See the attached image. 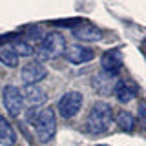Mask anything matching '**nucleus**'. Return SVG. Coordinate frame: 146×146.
Returning a JSON list of instances; mask_svg holds the SVG:
<instances>
[{
  "label": "nucleus",
  "mask_w": 146,
  "mask_h": 146,
  "mask_svg": "<svg viewBox=\"0 0 146 146\" xmlns=\"http://www.w3.org/2000/svg\"><path fill=\"white\" fill-rule=\"evenodd\" d=\"M121 68H122V53L119 49H110V51L102 55V58H100V71L115 77Z\"/></svg>",
  "instance_id": "0eeeda50"
},
{
  "label": "nucleus",
  "mask_w": 146,
  "mask_h": 146,
  "mask_svg": "<svg viewBox=\"0 0 146 146\" xmlns=\"http://www.w3.org/2000/svg\"><path fill=\"white\" fill-rule=\"evenodd\" d=\"M135 93H137V88L133 84H130L128 80H117L115 90H113V95L117 97L119 102H122V104L130 102V100L135 97Z\"/></svg>",
  "instance_id": "f8f14e48"
},
{
  "label": "nucleus",
  "mask_w": 146,
  "mask_h": 146,
  "mask_svg": "<svg viewBox=\"0 0 146 146\" xmlns=\"http://www.w3.org/2000/svg\"><path fill=\"white\" fill-rule=\"evenodd\" d=\"M71 31H73V36H77L82 42H97V40L102 38V31L93 24H84L79 27H73Z\"/></svg>",
  "instance_id": "9b49d317"
},
{
  "label": "nucleus",
  "mask_w": 146,
  "mask_h": 146,
  "mask_svg": "<svg viewBox=\"0 0 146 146\" xmlns=\"http://www.w3.org/2000/svg\"><path fill=\"white\" fill-rule=\"evenodd\" d=\"M139 115H141V119H143V122L146 124V102L139 104Z\"/></svg>",
  "instance_id": "f3484780"
},
{
  "label": "nucleus",
  "mask_w": 146,
  "mask_h": 146,
  "mask_svg": "<svg viewBox=\"0 0 146 146\" xmlns=\"http://www.w3.org/2000/svg\"><path fill=\"white\" fill-rule=\"evenodd\" d=\"M141 49H143V53H144V57H146V38L143 40V46H141Z\"/></svg>",
  "instance_id": "a211bd4d"
},
{
  "label": "nucleus",
  "mask_w": 146,
  "mask_h": 146,
  "mask_svg": "<svg viewBox=\"0 0 146 146\" xmlns=\"http://www.w3.org/2000/svg\"><path fill=\"white\" fill-rule=\"evenodd\" d=\"M11 48H13V51H15L18 57H31V55L35 53V48L27 42L26 38H22V33H20L18 38H15L11 42Z\"/></svg>",
  "instance_id": "4468645a"
},
{
  "label": "nucleus",
  "mask_w": 146,
  "mask_h": 146,
  "mask_svg": "<svg viewBox=\"0 0 146 146\" xmlns=\"http://www.w3.org/2000/svg\"><path fill=\"white\" fill-rule=\"evenodd\" d=\"M15 143H17L15 130L11 128V124L7 122L6 117L0 115V144L2 146H15Z\"/></svg>",
  "instance_id": "ddd939ff"
},
{
  "label": "nucleus",
  "mask_w": 146,
  "mask_h": 146,
  "mask_svg": "<svg viewBox=\"0 0 146 146\" xmlns=\"http://www.w3.org/2000/svg\"><path fill=\"white\" fill-rule=\"evenodd\" d=\"M115 121H117V126L126 133H131L135 130V117L130 111H119L115 115Z\"/></svg>",
  "instance_id": "2eb2a0df"
},
{
  "label": "nucleus",
  "mask_w": 146,
  "mask_h": 146,
  "mask_svg": "<svg viewBox=\"0 0 146 146\" xmlns=\"http://www.w3.org/2000/svg\"><path fill=\"white\" fill-rule=\"evenodd\" d=\"M22 99H24V102L33 110L35 106H40L42 102H46V91L42 88H38L36 84H31V86H26L24 91H22Z\"/></svg>",
  "instance_id": "9d476101"
},
{
  "label": "nucleus",
  "mask_w": 146,
  "mask_h": 146,
  "mask_svg": "<svg viewBox=\"0 0 146 146\" xmlns=\"http://www.w3.org/2000/svg\"><path fill=\"white\" fill-rule=\"evenodd\" d=\"M82 106V95L79 91H68L58 100V113L62 119H73Z\"/></svg>",
  "instance_id": "39448f33"
},
{
  "label": "nucleus",
  "mask_w": 146,
  "mask_h": 146,
  "mask_svg": "<svg viewBox=\"0 0 146 146\" xmlns=\"http://www.w3.org/2000/svg\"><path fill=\"white\" fill-rule=\"evenodd\" d=\"M117 77H113V75H108V73H104V71H100L97 73V75L93 77V88L97 93H102V95H111L113 93V90H115V84H117Z\"/></svg>",
  "instance_id": "1a4fd4ad"
},
{
  "label": "nucleus",
  "mask_w": 146,
  "mask_h": 146,
  "mask_svg": "<svg viewBox=\"0 0 146 146\" xmlns=\"http://www.w3.org/2000/svg\"><path fill=\"white\" fill-rule=\"evenodd\" d=\"M0 62H2L4 66H7V68H15L18 64V55L13 51L11 46L0 49Z\"/></svg>",
  "instance_id": "dca6fc26"
},
{
  "label": "nucleus",
  "mask_w": 146,
  "mask_h": 146,
  "mask_svg": "<svg viewBox=\"0 0 146 146\" xmlns=\"http://www.w3.org/2000/svg\"><path fill=\"white\" fill-rule=\"evenodd\" d=\"M64 53H66V38L58 31L48 33L35 49V55L38 57V62L40 60H55V58L62 57Z\"/></svg>",
  "instance_id": "f03ea898"
},
{
  "label": "nucleus",
  "mask_w": 146,
  "mask_h": 146,
  "mask_svg": "<svg viewBox=\"0 0 146 146\" xmlns=\"http://www.w3.org/2000/svg\"><path fill=\"white\" fill-rule=\"evenodd\" d=\"M2 100L4 106H6L7 113L11 117H18L22 113V108H24V99H22V91L13 84H7L2 91Z\"/></svg>",
  "instance_id": "20e7f679"
},
{
  "label": "nucleus",
  "mask_w": 146,
  "mask_h": 146,
  "mask_svg": "<svg viewBox=\"0 0 146 146\" xmlns=\"http://www.w3.org/2000/svg\"><path fill=\"white\" fill-rule=\"evenodd\" d=\"M113 124V111L106 102H95L91 108L88 121H86V130L93 135L106 133Z\"/></svg>",
  "instance_id": "f257e3e1"
},
{
  "label": "nucleus",
  "mask_w": 146,
  "mask_h": 146,
  "mask_svg": "<svg viewBox=\"0 0 146 146\" xmlns=\"http://www.w3.org/2000/svg\"><path fill=\"white\" fill-rule=\"evenodd\" d=\"M46 75H48V70L44 68L42 62L38 60H31L27 62L24 68H22V80H24L26 86H31V84H36V82H40L42 79H46Z\"/></svg>",
  "instance_id": "423d86ee"
},
{
  "label": "nucleus",
  "mask_w": 146,
  "mask_h": 146,
  "mask_svg": "<svg viewBox=\"0 0 146 146\" xmlns=\"http://www.w3.org/2000/svg\"><path fill=\"white\" fill-rule=\"evenodd\" d=\"M35 133L40 143H49L57 133V117L53 108H44L35 117Z\"/></svg>",
  "instance_id": "7ed1b4c3"
},
{
  "label": "nucleus",
  "mask_w": 146,
  "mask_h": 146,
  "mask_svg": "<svg viewBox=\"0 0 146 146\" xmlns=\"http://www.w3.org/2000/svg\"><path fill=\"white\" fill-rule=\"evenodd\" d=\"M97 146H108V144H97Z\"/></svg>",
  "instance_id": "6ab92c4d"
},
{
  "label": "nucleus",
  "mask_w": 146,
  "mask_h": 146,
  "mask_svg": "<svg viewBox=\"0 0 146 146\" xmlns=\"http://www.w3.org/2000/svg\"><path fill=\"white\" fill-rule=\"evenodd\" d=\"M64 57H66V60L71 62V64H84V62L93 60L95 53H93V49L86 48V46L75 44V46H70V48H66V53H64Z\"/></svg>",
  "instance_id": "6e6552de"
}]
</instances>
